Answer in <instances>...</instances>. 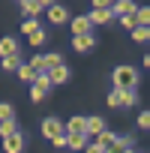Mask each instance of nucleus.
<instances>
[{
    "instance_id": "obj_30",
    "label": "nucleus",
    "mask_w": 150,
    "mask_h": 153,
    "mask_svg": "<svg viewBox=\"0 0 150 153\" xmlns=\"http://www.w3.org/2000/svg\"><path fill=\"white\" fill-rule=\"evenodd\" d=\"M123 153H135V150H123Z\"/></svg>"
},
{
    "instance_id": "obj_27",
    "label": "nucleus",
    "mask_w": 150,
    "mask_h": 153,
    "mask_svg": "<svg viewBox=\"0 0 150 153\" xmlns=\"http://www.w3.org/2000/svg\"><path fill=\"white\" fill-rule=\"evenodd\" d=\"M138 126L141 129H150V111H141L138 114Z\"/></svg>"
},
{
    "instance_id": "obj_16",
    "label": "nucleus",
    "mask_w": 150,
    "mask_h": 153,
    "mask_svg": "<svg viewBox=\"0 0 150 153\" xmlns=\"http://www.w3.org/2000/svg\"><path fill=\"white\" fill-rule=\"evenodd\" d=\"M114 138H117L114 132H108V129H102V132L96 135V147H99V150H105V147H111V144H114Z\"/></svg>"
},
{
    "instance_id": "obj_23",
    "label": "nucleus",
    "mask_w": 150,
    "mask_h": 153,
    "mask_svg": "<svg viewBox=\"0 0 150 153\" xmlns=\"http://www.w3.org/2000/svg\"><path fill=\"white\" fill-rule=\"evenodd\" d=\"M27 39H30V45H42V42H45V30L39 27V30H33V33H30Z\"/></svg>"
},
{
    "instance_id": "obj_25",
    "label": "nucleus",
    "mask_w": 150,
    "mask_h": 153,
    "mask_svg": "<svg viewBox=\"0 0 150 153\" xmlns=\"http://www.w3.org/2000/svg\"><path fill=\"white\" fill-rule=\"evenodd\" d=\"M30 96H33V102H42V99L48 96V90H42V87H36V84H33V87H30Z\"/></svg>"
},
{
    "instance_id": "obj_4",
    "label": "nucleus",
    "mask_w": 150,
    "mask_h": 153,
    "mask_svg": "<svg viewBox=\"0 0 150 153\" xmlns=\"http://www.w3.org/2000/svg\"><path fill=\"white\" fill-rule=\"evenodd\" d=\"M42 135H45L48 141L60 138V135H63V123H60L57 117H45V120H42Z\"/></svg>"
},
{
    "instance_id": "obj_11",
    "label": "nucleus",
    "mask_w": 150,
    "mask_h": 153,
    "mask_svg": "<svg viewBox=\"0 0 150 153\" xmlns=\"http://www.w3.org/2000/svg\"><path fill=\"white\" fill-rule=\"evenodd\" d=\"M102 129H105L102 117H84V135H99Z\"/></svg>"
},
{
    "instance_id": "obj_12",
    "label": "nucleus",
    "mask_w": 150,
    "mask_h": 153,
    "mask_svg": "<svg viewBox=\"0 0 150 153\" xmlns=\"http://www.w3.org/2000/svg\"><path fill=\"white\" fill-rule=\"evenodd\" d=\"M48 78H51V84H63V81H69V66H66V63L54 66V69L48 72Z\"/></svg>"
},
{
    "instance_id": "obj_28",
    "label": "nucleus",
    "mask_w": 150,
    "mask_h": 153,
    "mask_svg": "<svg viewBox=\"0 0 150 153\" xmlns=\"http://www.w3.org/2000/svg\"><path fill=\"white\" fill-rule=\"evenodd\" d=\"M120 24L129 27V30H135V18H132V15H120Z\"/></svg>"
},
{
    "instance_id": "obj_5",
    "label": "nucleus",
    "mask_w": 150,
    "mask_h": 153,
    "mask_svg": "<svg viewBox=\"0 0 150 153\" xmlns=\"http://www.w3.org/2000/svg\"><path fill=\"white\" fill-rule=\"evenodd\" d=\"M3 150H6V153H21V150H24V135H21V132L6 135V138H3Z\"/></svg>"
},
{
    "instance_id": "obj_21",
    "label": "nucleus",
    "mask_w": 150,
    "mask_h": 153,
    "mask_svg": "<svg viewBox=\"0 0 150 153\" xmlns=\"http://www.w3.org/2000/svg\"><path fill=\"white\" fill-rule=\"evenodd\" d=\"M18 66H21V57H18V54H12V57H3V69H12V72H15Z\"/></svg>"
},
{
    "instance_id": "obj_2",
    "label": "nucleus",
    "mask_w": 150,
    "mask_h": 153,
    "mask_svg": "<svg viewBox=\"0 0 150 153\" xmlns=\"http://www.w3.org/2000/svg\"><path fill=\"white\" fill-rule=\"evenodd\" d=\"M108 105H114V108H120V105H135V90H111L108 93Z\"/></svg>"
},
{
    "instance_id": "obj_7",
    "label": "nucleus",
    "mask_w": 150,
    "mask_h": 153,
    "mask_svg": "<svg viewBox=\"0 0 150 153\" xmlns=\"http://www.w3.org/2000/svg\"><path fill=\"white\" fill-rule=\"evenodd\" d=\"M111 15H135L138 3H132V0H117V3H108Z\"/></svg>"
},
{
    "instance_id": "obj_22",
    "label": "nucleus",
    "mask_w": 150,
    "mask_h": 153,
    "mask_svg": "<svg viewBox=\"0 0 150 153\" xmlns=\"http://www.w3.org/2000/svg\"><path fill=\"white\" fill-rule=\"evenodd\" d=\"M132 36H135L138 42H147V39H150V27H135V30H132Z\"/></svg>"
},
{
    "instance_id": "obj_9",
    "label": "nucleus",
    "mask_w": 150,
    "mask_h": 153,
    "mask_svg": "<svg viewBox=\"0 0 150 153\" xmlns=\"http://www.w3.org/2000/svg\"><path fill=\"white\" fill-rule=\"evenodd\" d=\"M93 45H96L93 33H87V36H72V48L78 51V54H84V51H93Z\"/></svg>"
},
{
    "instance_id": "obj_1",
    "label": "nucleus",
    "mask_w": 150,
    "mask_h": 153,
    "mask_svg": "<svg viewBox=\"0 0 150 153\" xmlns=\"http://www.w3.org/2000/svg\"><path fill=\"white\" fill-rule=\"evenodd\" d=\"M138 84V72L132 66H117L114 69V90H135Z\"/></svg>"
},
{
    "instance_id": "obj_26",
    "label": "nucleus",
    "mask_w": 150,
    "mask_h": 153,
    "mask_svg": "<svg viewBox=\"0 0 150 153\" xmlns=\"http://www.w3.org/2000/svg\"><path fill=\"white\" fill-rule=\"evenodd\" d=\"M21 30H24V33H27V36H30V33H33V30H39V24H36V18H27V21H24V24H21Z\"/></svg>"
},
{
    "instance_id": "obj_20",
    "label": "nucleus",
    "mask_w": 150,
    "mask_h": 153,
    "mask_svg": "<svg viewBox=\"0 0 150 153\" xmlns=\"http://www.w3.org/2000/svg\"><path fill=\"white\" fill-rule=\"evenodd\" d=\"M15 72H18V78H21V81H30V84H33V78H36V72H33L30 66H24V63H21Z\"/></svg>"
},
{
    "instance_id": "obj_8",
    "label": "nucleus",
    "mask_w": 150,
    "mask_h": 153,
    "mask_svg": "<svg viewBox=\"0 0 150 153\" xmlns=\"http://www.w3.org/2000/svg\"><path fill=\"white\" fill-rule=\"evenodd\" d=\"M90 30H93V24H90L87 15H75V18H72V33H75V36H87Z\"/></svg>"
},
{
    "instance_id": "obj_3",
    "label": "nucleus",
    "mask_w": 150,
    "mask_h": 153,
    "mask_svg": "<svg viewBox=\"0 0 150 153\" xmlns=\"http://www.w3.org/2000/svg\"><path fill=\"white\" fill-rule=\"evenodd\" d=\"M87 18H90V24H105V21H111V9H108V3L96 0V3H93V12H90Z\"/></svg>"
},
{
    "instance_id": "obj_18",
    "label": "nucleus",
    "mask_w": 150,
    "mask_h": 153,
    "mask_svg": "<svg viewBox=\"0 0 150 153\" xmlns=\"http://www.w3.org/2000/svg\"><path fill=\"white\" fill-rule=\"evenodd\" d=\"M12 132H18V123H15V117L0 123V138H6V135H12Z\"/></svg>"
},
{
    "instance_id": "obj_10",
    "label": "nucleus",
    "mask_w": 150,
    "mask_h": 153,
    "mask_svg": "<svg viewBox=\"0 0 150 153\" xmlns=\"http://www.w3.org/2000/svg\"><path fill=\"white\" fill-rule=\"evenodd\" d=\"M66 18H69V12H66V6H57V3L51 6V3H48V21H51V24H63Z\"/></svg>"
},
{
    "instance_id": "obj_19",
    "label": "nucleus",
    "mask_w": 150,
    "mask_h": 153,
    "mask_svg": "<svg viewBox=\"0 0 150 153\" xmlns=\"http://www.w3.org/2000/svg\"><path fill=\"white\" fill-rule=\"evenodd\" d=\"M42 60H45V72H51V69H54V66H60V63H63V57H60V54H57V51H54V54H45V57H42Z\"/></svg>"
},
{
    "instance_id": "obj_14",
    "label": "nucleus",
    "mask_w": 150,
    "mask_h": 153,
    "mask_svg": "<svg viewBox=\"0 0 150 153\" xmlns=\"http://www.w3.org/2000/svg\"><path fill=\"white\" fill-rule=\"evenodd\" d=\"M0 54H3V57H12V54H18V42H15L12 36H3V39H0Z\"/></svg>"
},
{
    "instance_id": "obj_24",
    "label": "nucleus",
    "mask_w": 150,
    "mask_h": 153,
    "mask_svg": "<svg viewBox=\"0 0 150 153\" xmlns=\"http://www.w3.org/2000/svg\"><path fill=\"white\" fill-rule=\"evenodd\" d=\"M3 120H12V105L9 102H0V123Z\"/></svg>"
},
{
    "instance_id": "obj_15",
    "label": "nucleus",
    "mask_w": 150,
    "mask_h": 153,
    "mask_svg": "<svg viewBox=\"0 0 150 153\" xmlns=\"http://www.w3.org/2000/svg\"><path fill=\"white\" fill-rule=\"evenodd\" d=\"M132 18H135V27H150V9L147 6H138Z\"/></svg>"
},
{
    "instance_id": "obj_31",
    "label": "nucleus",
    "mask_w": 150,
    "mask_h": 153,
    "mask_svg": "<svg viewBox=\"0 0 150 153\" xmlns=\"http://www.w3.org/2000/svg\"><path fill=\"white\" fill-rule=\"evenodd\" d=\"M135 153H138V150H135Z\"/></svg>"
},
{
    "instance_id": "obj_29",
    "label": "nucleus",
    "mask_w": 150,
    "mask_h": 153,
    "mask_svg": "<svg viewBox=\"0 0 150 153\" xmlns=\"http://www.w3.org/2000/svg\"><path fill=\"white\" fill-rule=\"evenodd\" d=\"M84 153H102V150H99L96 144H87V147H84Z\"/></svg>"
},
{
    "instance_id": "obj_13",
    "label": "nucleus",
    "mask_w": 150,
    "mask_h": 153,
    "mask_svg": "<svg viewBox=\"0 0 150 153\" xmlns=\"http://www.w3.org/2000/svg\"><path fill=\"white\" fill-rule=\"evenodd\" d=\"M45 6H48V3H42V0H24V3H21V9H24V15H27V18H36Z\"/></svg>"
},
{
    "instance_id": "obj_6",
    "label": "nucleus",
    "mask_w": 150,
    "mask_h": 153,
    "mask_svg": "<svg viewBox=\"0 0 150 153\" xmlns=\"http://www.w3.org/2000/svg\"><path fill=\"white\" fill-rule=\"evenodd\" d=\"M63 141H66L69 150H84L87 147V135H81V132H63Z\"/></svg>"
},
{
    "instance_id": "obj_17",
    "label": "nucleus",
    "mask_w": 150,
    "mask_h": 153,
    "mask_svg": "<svg viewBox=\"0 0 150 153\" xmlns=\"http://www.w3.org/2000/svg\"><path fill=\"white\" fill-rule=\"evenodd\" d=\"M63 132H81L84 135V117H72L69 123H63Z\"/></svg>"
}]
</instances>
